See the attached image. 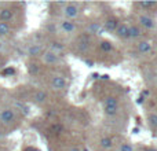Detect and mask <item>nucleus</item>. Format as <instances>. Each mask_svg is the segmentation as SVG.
I'll return each instance as SVG.
<instances>
[{"label": "nucleus", "mask_w": 157, "mask_h": 151, "mask_svg": "<svg viewBox=\"0 0 157 151\" xmlns=\"http://www.w3.org/2000/svg\"><path fill=\"white\" fill-rule=\"evenodd\" d=\"M15 121V113L11 109H4L0 111V122L4 125H10Z\"/></svg>", "instance_id": "1"}, {"label": "nucleus", "mask_w": 157, "mask_h": 151, "mask_svg": "<svg viewBox=\"0 0 157 151\" xmlns=\"http://www.w3.org/2000/svg\"><path fill=\"white\" fill-rule=\"evenodd\" d=\"M63 14H65L66 18H69V21L73 18H76L78 14V8L75 4H66L65 8H63Z\"/></svg>", "instance_id": "2"}, {"label": "nucleus", "mask_w": 157, "mask_h": 151, "mask_svg": "<svg viewBox=\"0 0 157 151\" xmlns=\"http://www.w3.org/2000/svg\"><path fill=\"white\" fill-rule=\"evenodd\" d=\"M51 84H52V88L59 91V89H63L66 87V80L62 77V76H55V77L52 78Z\"/></svg>", "instance_id": "3"}, {"label": "nucleus", "mask_w": 157, "mask_h": 151, "mask_svg": "<svg viewBox=\"0 0 157 151\" xmlns=\"http://www.w3.org/2000/svg\"><path fill=\"white\" fill-rule=\"evenodd\" d=\"M138 21H139V24L144 28H146V29L155 28V21H153V18H150V17H147V15H141L138 18Z\"/></svg>", "instance_id": "4"}, {"label": "nucleus", "mask_w": 157, "mask_h": 151, "mask_svg": "<svg viewBox=\"0 0 157 151\" xmlns=\"http://www.w3.org/2000/svg\"><path fill=\"white\" fill-rule=\"evenodd\" d=\"M59 28H61V30H62V32H65V33H72V32H75V29H76V25H75V22H72V21H69V19H66V21H62V22H61Z\"/></svg>", "instance_id": "5"}, {"label": "nucleus", "mask_w": 157, "mask_h": 151, "mask_svg": "<svg viewBox=\"0 0 157 151\" xmlns=\"http://www.w3.org/2000/svg\"><path fill=\"white\" fill-rule=\"evenodd\" d=\"M43 61H44V63H47V65H54V63L58 62V57H57V54H54V52L47 51L43 54Z\"/></svg>", "instance_id": "6"}, {"label": "nucleus", "mask_w": 157, "mask_h": 151, "mask_svg": "<svg viewBox=\"0 0 157 151\" xmlns=\"http://www.w3.org/2000/svg\"><path fill=\"white\" fill-rule=\"evenodd\" d=\"M116 35L119 36V37H123V39L130 37V26H127V25H124V24L119 25L116 29Z\"/></svg>", "instance_id": "7"}, {"label": "nucleus", "mask_w": 157, "mask_h": 151, "mask_svg": "<svg viewBox=\"0 0 157 151\" xmlns=\"http://www.w3.org/2000/svg\"><path fill=\"white\" fill-rule=\"evenodd\" d=\"M138 51L141 52V54H149L150 51H152V44H150V41H141V43L138 44Z\"/></svg>", "instance_id": "8"}, {"label": "nucleus", "mask_w": 157, "mask_h": 151, "mask_svg": "<svg viewBox=\"0 0 157 151\" xmlns=\"http://www.w3.org/2000/svg\"><path fill=\"white\" fill-rule=\"evenodd\" d=\"M11 18H13V11L10 8H3L0 11V21L2 22H8Z\"/></svg>", "instance_id": "9"}, {"label": "nucleus", "mask_w": 157, "mask_h": 151, "mask_svg": "<svg viewBox=\"0 0 157 151\" xmlns=\"http://www.w3.org/2000/svg\"><path fill=\"white\" fill-rule=\"evenodd\" d=\"M105 29L106 30H116L117 26H119V21H117L116 18H110L108 19V21H105Z\"/></svg>", "instance_id": "10"}, {"label": "nucleus", "mask_w": 157, "mask_h": 151, "mask_svg": "<svg viewBox=\"0 0 157 151\" xmlns=\"http://www.w3.org/2000/svg\"><path fill=\"white\" fill-rule=\"evenodd\" d=\"M117 99L113 96H108L105 100H103V106L105 107H117Z\"/></svg>", "instance_id": "11"}, {"label": "nucleus", "mask_w": 157, "mask_h": 151, "mask_svg": "<svg viewBox=\"0 0 157 151\" xmlns=\"http://www.w3.org/2000/svg\"><path fill=\"white\" fill-rule=\"evenodd\" d=\"M41 52V47L40 46H30L29 48H28V55L29 57H36V55H39Z\"/></svg>", "instance_id": "12"}, {"label": "nucleus", "mask_w": 157, "mask_h": 151, "mask_svg": "<svg viewBox=\"0 0 157 151\" xmlns=\"http://www.w3.org/2000/svg\"><path fill=\"white\" fill-rule=\"evenodd\" d=\"M33 99H35L36 103H43V102H46V99H47V94L43 91H39L35 94V98H33Z\"/></svg>", "instance_id": "13"}, {"label": "nucleus", "mask_w": 157, "mask_h": 151, "mask_svg": "<svg viewBox=\"0 0 157 151\" xmlns=\"http://www.w3.org/2000/svg\"><path fill=\"white\" fill-rule=\"evenodd\" d=\"M10 33V25L8 22H0V37Z\"/></svg>", "instance_id": "14"}, {"label": "nucleus", "mask_w": 157, "mask_h": 151, "mask_svg": "<svg viewBox=\"0 0 157 151\" xmlns=\"http://www.w3.org/2000/svg\"><path fill=\"white\" fill-rule=\"evenodd\" d=\"M139 36H141V29H139L138 26H130V37L132 39H138Z\"/></svg>", "instance_id": "15"}, {"label": "nucleus", "mask_w": 157, "mask_h": 151, "mask_svg": "<svg viewBox=\"0 0 157 151\" xmlns=\"http://www.w3.org/2000/svg\"><path fill=\"white\" fill-rule=\"evenodd\" d=\"M101 146L106 150L112 149V146H113V140H112L110 138H103V139H101Z\"/></svg>", "instance_id": "16"}, {"label": "nucleus", "mask_w": 157, "mask_h": 151, "mask_svg": "<svg viewBox=\"0 0 157 151\" xmlns=\"http://www.w3.org/2000/svg\"><path fill=\"white\" fill-rule=\"evenodd\" d=\"M88 33H95V35H101V26L98 24H91L88 26Z\"/></svg>", "instance_id": "17"}, {"label": "nucleus", "mask_w": 157, "mask_h": 151, "mask_svg": "<svg viewBox=\"0 0 157 151\" xmlns=\"http://www.w3.org/2000/svg\"><path fill=\"white\" fill-rule=\"evenodd\" d=\"M62 50H63V46L61 43H51V50H50L51 52L57 54L55 51H62Z\"/></svg>", "instance_id": "18"}, {"label": "nucleus", "mask_w": 157, "mask_h": 151, "mask_svg": "<svg viewBox=\"0 0 157 151\" xmlns=\"http://www.w3.org/2000/svg\"><path fill=\"white\" fill-rule=\"evenodd\" d=\"M103 111H105L106 116H114L117 113V107H105Z\"/></svg>", "instance_id": "19"}, {"label": "nucleus", "mask_w": 157, "mask_h": 151, "mask_svg": "<svg viewBox=\"0 0 157 151\" xmlns=\"http://www.w3.org/2000/svg\"><path fill=\"white\" fill-rule=\"evenodd\" d=\"M101 48L103 50V51H110L112 50V44L109 43V41H102V43H101Z\"/></svg>", "instance_id": "20"}, {"label": "nucleus", "mask_w": 157, "mask_h": 151, "mask_svg": "<svg viewBox=\"0 0 157 151\" xmlns=\"http://www.w3.org/2000/svg\"><path fill=\"white\" fill-rule=\"evenodd\" d=\"M120 151H134V149L130 143H123L120 146Z\"/></svg>", "instance_id": "21"}, {"label": "nucleus", "mask_w": 157, "mask_h": 151, "mask_svg": "<svg viewBox=\"0 0 157 151\" xmlns=\"http://www.w3.org/2000/svg\"><path fill=\"white\" fill-rule=\"evenodd\" d=\"M149 121H150V124H152L153 127H157V116H156V114H150V116H149Z\"/></svg>", "instance_id": "22"}, {"label": "nucleus", "mask_w": 157, "mask_h": 151, "mask_svg": "<svg viewBox=\"0 0 157 151\" xmlns=\"http://www.w3.org/2000/svg\"><path fill=\"white\" fill-rule=\"evenodd\" d=\"M157 4V3L155 2H149V3H141V6L144 8H152V7H155V6Z\"/></svg>", "instance_id": "23"}, {"label": "nucleus", "mask_w": 157, "mask_h": 151, "mask_svg": "<svg viewBox=\"0 0 157 151\" xmlns=\"http://www.w3.org/2000/svg\"><path fill=\"white\" fill-rule=\"evenodd\" d=\"M3 74H14V69H7L3 72Z\"/></svg>", "instance_id": "24"}, {"label": "nucleus", "mask_w": 157, "mask_h": 151, "mask_svg": "<svg viewBox=\"0 0 157 151\" xmlns=\"http://www.w3.org/2000/svg\"><path fill=\"white\" fill-rule=\"evenodd\" d=\"M136 102H138V103H142V102H144V98H139V99L136 100Z\"/></svg>", "instance_id": "25"}, {"label": "nucleus", "mask_w": 157, "mask_h": 151, "mask_svg": "<svg viewBox=\"0 0 157 151\" xmlns=\"http://www.w3.org/2000/svg\"><path fill=\"white\" fill-rule=\"evenodd\" d=\"M71 151H80V150H78V149H76V147H73V149H72Z\"/></svg>", "instance_id": "26"}, {"label": "nucleus", "mask_w": 157, "mask_h": 151, "mask_svg": "<svg viewBox=\"0 0 157 151\" xmlns=\"http://www.w3.org/2000/svg\"><path fill=\"white\" fill-rule=\"evenodd\" d=\"M146 151H157V150H156V149H147Z\"/></svg>", "instance_id": "27"}, {"label": "nucleus", "mask_w": 157, "mask_h": 151, "mask_svg": "<svg viewBox=\"0 0 157 151\" xmlns=\"http://www.w3.org/2000/svg\"><path fill=\"white\" fill-rule=\"evenodd\" d=\"M2 136H3V133H2V131H0V139H2Z\"/></svg>", "instance_id": "28"}, {"label": "nucleus", "mask_w": 157, "mask_h": 151, "mask_svg": "<svg viewBox=\"0 0 157 151\" xmlns=\"http://www.w3.org/2000/svg\"><path fill=\"white\" fill-rule=\"evenodd\" d=\"M83 151H88V150H87V149H84V150H83Z\"/></svg>", "instance_id": "29"}]
</instances>
